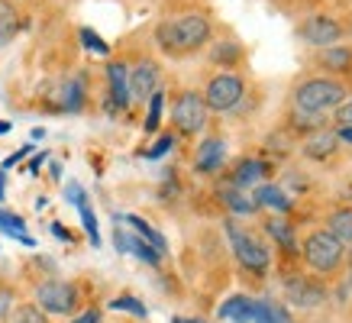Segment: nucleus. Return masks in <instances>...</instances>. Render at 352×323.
<instances>
[{
	"label": "nucleus",
	"mask_w": 352,
	"mask_h": 323,
	"mask_svg": "<svg viewBox=\"0 0 352 323\" xmlns=\"http://www.w3.org/2000/svg\"><path fill=\"white\" fill-rule=\"evenodd\" d=\"M155 39H159L162 49H171V52H191L197 45H204L210 39V23L201 13H188V16H178V20H165L155 30Z\"/></svg>",
	"instance_id": "f257e3e1"
},
{
	"label": "nucleus",
	"mask_w": 352,
	"mask_h": 323,
	"mask_svg": "<svg viewBox=\"0 0 352 323\" xmlns=\"http://www.w3.org/2000/svg\"><path fill=\"white\" fill-rule=\"evenodd\" d=\"M342 100H346V87L340 81H330V78H314L307 85H300L294 94L300 117H323L327 110L340 107Z\"/></svg>",
	"instance_id": "f03ea898"
},
{
	"label": "nucleus",
	"mask_w": 352,
	"mask_h": 323,
	"mask_svg": "<svg viewBox=\"0 0 352 323\" xmlns=\"http://www.w3.org/2000/svg\"><path fill=\"white\" fill-rule=\"evenodd\" d=\"M304 258H307V265L314 271H320V275H330V271L340 269L342 262V243L330 233H310L307 243H304Z\"/></svg>",
	"instance_id": "7ed1b4c3"
},
{
	"label": "nucleus",
	"mask_w": 352,
	"mask_h": 323,
	"mask_svg": "<svg viewBox=\"0 0 352 323\" xmlns=\"http://www.w3.org/2000/svg\"><path fill=\"white\" fill-rule=\"evenodd\" d=\"M226 236H230V246H233L236 258H239L249 271H265L268 269V249L262 246L256 236H249V233L239 230L236 223H226Z\"/></svg>",
	"instance_id": "20e7f679"
},
{
	"label": "nucleus",
	"mask_w": 352,
	"mask_h": 323,
	"mask_svg": "<svg viewBox=\"0 0 352 323\" xmlns=\"http://www.w3.org/2000/svg\"><path fill=\"white\" fill-rule=\"evenodd\" d=\"M171 120H175V126L182 129V133H201L204 123H207V104H204V97L194 94V91H184L175 100V107H171Z\"/></svg>",
	"instance_id": "39448f33"
},
{
	"label": "nucleus",
	"mask_w": 352,
	"mask_h": 323,
	"mask_svg": "<svg viewBox=\"0 0 352 323\" xmlns=\"http://www.w3.org/2000/svg\"><path fill=\"white\" fill-rule=\"evenodd\" d=\"M36 304L45 313H72L78 304V291L68 281H45L36 291Z\"/></svg>",
	"instance_id": "423d86ee"
},
{
	"label": "nucleus",
	"mask_w": 352,
	"mask_h": 323,
	"mask_svg": "<svg viewBox=\"0 0 352 323\" xmlns=\"http://www.w3.org/2000/svg\"><path fill=\"white\" fill-rule=\"evenodd\" d=\"M201 97H204V104H207V110H220V113L233 110L243 100V81L236 75H217Z\"/></svg>",
	"instance_id": "0eeeda50"
},
{
	"label": "nucleus",
	"mask_w": 352,
	"mask_h": 323,
	"mask_svg": "<svg viewBox=\"0 0 352 323\" xmlns=\"http://www.w3.org/2000/svg\"><path fill=\"white\" fill-rule=\"evenodd\" d=\"M159 91V65L155 62H139L129 68V100H146Z\"/></svg>",
	"instance_id": "6e6552de"
},
{
	"label": "nucleus",
	"mask_w": 352,
	"mask_h": 323,
	"mask_svg": "<svg viewBox=\"0 0 352 323\" xmlns=\"http://www.w3.org/2000/svg\"><path fill=\"white\" fill-rule=\"evenodd\" d=\"M107 81H110V100L104 107L113 110L129 107V68L123 62H110L107 65Z\"/></svg>",
	"instance_id": "1a4fd4ad"
},
{
	"label": "nucleus",
	"mask_w": 352,
	"mask_h": 323,
	"mask_svg": "<svg viewBox=\"0 0 352 323\" xmlns=\"http://www.w3.org/2000/svg\"><path fill=\"white\" fill-rule=\"evenodd\" d=\"M300 36L314 45H333L342 36V26L333 20V16H323L320 13V16H310V20L300 26Z\"/></svg>",
	"instance_id": "9d476101"
},
{
	"label": "nucleus",
	"mask_w": 352,
	"mask_h": 323,
	"mask_svg": "<svg viewBox=\"0 0 352 323\" xmlns=\"http://www.w3.org/2000/svg\"><path fill=\"white\" fill-rule=\"evenodd\" d=\"M113 243H117L120 252H133L136 258L149 262V265H159V262H162V256L149 246V243H142V239H139L136 233H126L123 226H117V230H113Z\"/></svg>",
	"instance_id": "9b49d317"
},
{
	"label": "nucleus",
	"mask_w": 352,
	"mask_h": 323,
	"mask_svg": "<svg viewBox=\"0 0 352 323\" xmlns=\"http://www.w3.org/2000/svg\"><path fill=\"white\" fill-rule=\"evenodd\" d=\"M223 155H226L223 140H204V146L197 149V159H194V168L197 172H217L223 165Z\"/></svg>",
	"instance_id": "f8f14e48"
},
{
	"label": "nucleus",
	"mask_w": 352,
	"mask_h": 323,
	"mask_svg": "<svg viewBox=\"0 0 352 323\" xmlns=\"http://www.w3.org/2000/svg\"><path fill=\"white\" fill-rule=\"evenodd\" d=\"M252 313H256V301H252V298H243V294L230 298V301L220 307V317H223V320H233V323H252Z\"/></svg>",
	"instance_id": "ddd939ff"
},
{
	"label": "nucleus",
	"mask_w": 352,
	"mask_h": 323,
	"mask_svg": "<svg viewBox=\"0 0 352 323\" xmlns=\"http://www.w3.org/2000/svg\"><path fill=\"white\" fill-rule=\"evenodd\" d=\"M220 197H223V204L233 210V214H256L258 204L252 201V194H245L243 188H236V184H226V188H220Z\"/></svg>",
	"instance_id": "4468645a"
},
{
	"label": "nucleus",
	"mask_w": 352,
	"mask_h": 323,
	"mask_svg": "<svg viewBox=\"0 0 352 323\" xmlns=\"http://www.w3.org/2000/svg\"><path fill=\"white\" fill-rule=\"evenodd\" d=\"M252 201H256L258 207H272V210H278V214H288L291 210V201L285 197L281 188H275V184H262V188H256Z\"/></svg>",
	"instance_id": "2eb2a0df"
},
{
	"label": "nucleus",
	"mask_w": 352,
	"mask_h": 323,
	"mask_svg": "<svg viewBox=\"0 0 352 323\" xmlns=\"http://www.w3.org/2000/svg\"><path fill=\"white\" fill-rule=\"evenodd\" d=\"M123 223H129V230H133V233H136L139 239H142V243H149L152 249H155V252H165V236H162V233H155V230H152L149 223H146V220H142V216H123Z\"/></svg>",
	"instance_id": "dca6fc26"
},
{
	"label": "nucleus",
	"mask_w": 352,
	"mask_h": 323,
	"mask_svg": "<svg viewBox=\"0 0 352 323\" xmlns=\"http://www.w3.org/2000/svg\"><path fill=\"white\" fill-rule=\"evenodd\" d=\"M288 298L291 301H298L300 307H317V304L323 301V288H317V285H307V281H291L288 285Z\"/></svg>",
	"instance_id": "f3484780"
},
{
	"label": "nucleus",
	"mask_w": 352,
	"mask_h": 323,
	"mask_svg": "<svg viewBox=\"0 0 352 323\" xmlns=\"http://www.w3.org/2000/svg\"><path fill=\"white\" fill-rule=\"evenodd\" d=\"M330 236H336L342 246H352V207H342L330 216Z\"/></svg>",
	"instance_id": "a211bd4d"
},
{
	"label": "nucleus",
	"mask_w": 352,
	"mask_h": 323,
	"mask_svg": "<svg viewBox=\"0 0 352 323\" xmlns=\"http://www.w3.org/2000/svg\"><path fill=\"white\" fill-rule=\"evenodd\" d=\"M262 175H265V165H262V162H256V159H245V162H239V165H236V175H233V184L236 188H249V184H256L258 178H262Z\"/></svg>",
	"instance_id": "6ab92c4d"
},
{
	"label": "nucleus",
	"mask_w": 352,
	"mask_h": 323,
	"mask_svg": "<svg viewBox=\"0 0 352 323\" xmlns=\"http://www.w3.org/2000/svg\"><path fill=\"white\" fill-rule=\"evenodd\" d=\"M16 30H20V16H16V10H13V3L0 0V49L16 36Z\"/></svg>",
	"instance_id": "aec40b11"
},
{
	"label": "nucleus",
	"mask_w": 352,
	"mask_h": 323,
	"mask_svg": "<svg viewBox=\"0 0 352 323\" xmlns=\"http://www.w3.org/2000/svg\"><path fill=\"white\" fill-rule=\"evenodd\" d=\"M252 323H294V320L288 317L285 307H278V304H272V301H256Z\"/></svg>",
	"instance_id": "412c9836"
},
{
	"label": "nucleus",
	"mask_w": 352,
	"mask_h": 323,
	"mask_svg": "<svg viewBox=\"0 0 352 323\" xmlns=\"http://www.w3.org/2000/svg\"><path fill=\"white\" fill-rule=\"evenodd\" d=\"M81 104H85V81H81V78L65 81V87H62V107L68 110V113H75V110H81Z\"/></svg>",
	"instance_id": "4be33fe9"
},
{
	"label": "nucleus",
	"mask_w": 352,
	"mask_h": 323,
	"mask_svg": "<svg viewBox=\"0 0 352 323\" xmlns=\"http://www.w3.org/2000/svg\"><path fill=\"white\" fill-rule=\"evenodd\" d=\"M333 149H336V136L333 133H320V136L304 142V152L310 159H327V155H333Z\"/></svg>",
	"instance_id": "5701e85b"
},
{
	"label": "nucleus",
	"mask_w": 352,
	"mask_h": 323,
	"mask_svg": "<svg viewBox=\"0 0 352 323\" xmlns=\"http://www.w3.org/2000/svg\"><path fill=\"white\" fill-rule=\"evenodd\" d=\"M268 233L275 236V243L285 249V252H291V256L298 252V239H294V230H291L288 223H281V220H272V223H268Z\"/></svg>",
	"instance_id": "b1692460"
},
{
	"label": "nucleus",
	"mask_w": 352,
	"mask_h": 323,
	"mask_svg": "<svg viewBox=\"0 0 352 323\" xmlns=\"http://www.w3.org/2000/svg\"><path fill=\"white\" fill-rule=\"evenodd\" d=\"M23 216H16V214H7V210H0V230H3V233H10L13 239H20L23 246H32V236H26V233H23Z\"/></svg>",
	"instance_id": "393cba45"
},
{
	"label": "nucleus",
	"mask_w": 352,
	"mask_h": 323,
	"mask_svg": "<svg viewBox=\"0 0 352 323\" xmlns=\"http://www.w3.org/2000/svg\"><path fill=\"white\" fill-rule=\"evenodd\" d=\"M352 62V52L346 45H330V49H323V65L333 68V71H342V68H349Z\"/></svg>",
	"instance_id": "a878e982"
},
{
	"label": "nucleus",
	"mask_w": 352,
	"mask_h": 323,
	"mask_svg": "<svg viewBox=\"0 0 352 323\" xmlns=\"http://www.w3.org/2000/svg\"><path fill=\"white\" fill-rule=\"evenodd\" d=\"M162 107H165V94H162V91H155V94L149 97V117H146V129H149V133H155V129H159Z\"/></svg>",
	"instance_id": "bb28decb"
},
{
	"label": "nucleus",
	"mask_w": 352,
	"mask_h": 323,
	"mask_svg": "<svg viewBox=\"0 0 352 323\" xmlns=\"http://www.w3.org/2000/svg\"><path fill=\"white\" fill-rule=\"evenodd\" d=\"M78 214H81V220H85V233L91 236V243H94V246H100V233H97V216H94V210L87 207V201H85V204H78Z\"/></svg>",
	"instance_id": "cd10ccee"
},
{
	"label": "nucleus",
	"mask_w": 352,
	"mask_h": 323,
	"mask_svg": "<svg viewBox=\"0 0 352 323\" xmlns=\"http://www.w3.org/2000/svg\"><path fill=\"white\" fill-rule=\"evenodd\" d=\"M113 311H126V313H136V317H146V304L136 301V298H113L110 301Z\"/></svg>",
	"instance_id": "c85d7f7f"
},
{
	"label": "nucleus",
	"mask_w": 352,
	"mask_h": 323,
	"mask_svg": "<svg viewBox=\"0 0 352 323\" xmlns=\"http://www.w3.org/2000/svg\"><path fill=\"white\" fill-rule=\"evenodd\" d=\"M81 43H85L87 49H91V52H97V55H107V52H110V45L104 43V39H100V36H97L94 30H87V26L81 30Z\"/></svg>",
	"instance_id": "c756f323"
},
{
	"label": "nucleus",
	"mask_w": 352,
	"mask_h": 323,
	"mask_svg": "<svg viewBox=\"0 0 352 323\" xmlns=\"http://www.w3.org/2000/svg\"><path fill=\"white\" fill-rule=\"evenodd\" d=\"M13 323H45V313L39 311V307H32V304H26V307H20V311H16Z\"/></svg>",
	"instance_id": "7c9ffc66"
},
{
	"label": "nucleus",
	"mask_w": 352,
	"mask_h": 323,
	"mask_svg": "<svg viewBox=\"0 0 352 323\" xmlns=\"http://www.w3.org/2000/svg\"><path fill=\"white\" fill-rule=\"evenodd\" d=\"M239 58V45L236 43H223L220 49H214V62H236Z\"/></svg>",
	"instance_id": "2f4dec72"
},
{
	"label": "nucleus",
	"mask_w": 352,
	"mask_h": 323,
	"mask_svg": "<svg viewBox=\"0 0 352 323\" xmlns=\"http://www.w3.org/2000/svg\"><path fill=\"white\" fill-rule=\"evenodd\" d=\"M171 146H175V136H159V142H155L152 149H146V159H162Z\"/></svg>",
	"instance_id": "473e14b6"
},
{
	"label": "nucleus",
	"mask_w": 352,
	"mask_h": 323,
	"mask_svg": "<svg viewBox=\"0 0 352 323\" xmlns=\"http://www.w3.org/2000/svg\"><path fill=\"white\" fill-rule=\"evenodd\" d=\"M336 123H342V126H352V97H346L340 107H336Z\"/></svg>",
	"instance_id": "72a5a7b5"
},
{
	"label": "nucleus",
	"mask_w": 352,
	"mask_h": 323,
	"mask_svg": "<svg viewBox=\"0 0 352 323\" xmlns=\"http://www.w3.org/2000/svg\"><path fill=\"white\" fill-rule=\"evenodd\" d=\"M65 197H68L75 207L85 204V191H81V184H68V188H65Z\"/></svg>",
	"instance_id": "f704fd0d"
},
{
	"label": "nucleus",
	"mask_w": 352,
	"mask_h": 323,
	"mask_svg": "<svg viewBox=\"0 0 352 323\" xmlns=\"http://www.w3.org/2000/svg\"><path fill=\"white\" fill-rule=\"evenodd\" d=\"M30 152H32V146H23V149H16V152L10 155V159L3 162V168H13V165H16V162H20L23 155H30Z\"/></svg>",
	"instance_id": "c9c22d12"
},
{
	"label": "nucleus",
	"mask_w": 352,
	"mask_h": 323,
	"mask_svg": "<svg viewBox=\"0 0 352 323\" xmlns=\"http://www.w3.org/2000/svg\"><path fill=\"white\" fill-rule=\"evenodd\" d=\"M72 323H100V311H87V313H81V317H75Z\"/></svg>",
	"instance_id": "e433bc0d"
},
{
	"label": "nucleus",
	"mask_w": 352,
	"mask_h": 323,
	"mask_svg": "<svg viewBox=\"0 0 352 323\" xmlns=\"http://www.w3.org/2000/svg\"><path fill=\"white\" fill-rule=\"evenodd\" d=\"M43 162H45V155H36V159H32L30 165H26V172H30V175H36V172H39V168H43Z\"/></svg>",
	"instance_id": "4c0bfd02"
},
{
	"label": "nucleus",
	"mask_w": 352,
	"mask_h": 323,
	"mask_svg": "<svg viewBox=\"0 0 352 323\" xmlns=\"http://www.w3.org/2000/svg\"><path fill=\"white\" fill-rule=\"evenodd\" d=\"M52 233H55V236H58V239H65V243L72 239V236H68V230H65L62 223H52Z\"/></svg>",
	"instance_id": "58836bf2"
},
{
	"label": "nucleus",
	"mask_w": 352,
	"mask_h": 323,
	"mask_svg": "<svg viewBox=\"0 0 352 323\" xmlns=\"http://www.w3.org/2000/svg\"><path fill=\"white\" fill-rule=\"evenodd\" d=\"M336 140H342V142H352V126H340V136Z\"/></svg>",
	"instance_id": "ea45409f"
},
{
	"label": "nucleus",
	"mask_w": 352,
	"mask_h": 323,
	"mask_svg": "<svg viewBox=\"0 0 352 323\" xmlns=\"http://www.w3.org/2000/svg\"><path fill=\"white\" fill-rule=\"evenodd\" d=\"M3 133H10V123H7V120H0V136H3Z\"/></svg>",
	"instance_id": "a19ab883"
},
{
	"label": "nucleus",
	"mask_w": 352,
	"mask_h": 323,
	"mask_svg": "<svg viewBox=\"0 0 352 323\" xmlns=\"http://www.w3.org/2000/svg\"><path fill=\"white\" fill-rule=\"evenodd\" d=\"M0 201H3V168H0Z\"/></svg>",
	"instance_id": "79ce46f5"
},
{
	"label": "nucleus",
	"mask_w": 352,
	"mask_h": 323,
	"mask_svg": "<svg viewBox=\"0 0 352 323\" xmlns=\"http://www.w3.org/2000/svg\"><path fill=\"white\" fill-rule=\"evenodd\" d=\"M175 323H201V320H184V317H175Z\"/></svg>",
	"instance_id": "37998d69"
},
{
	"label": "nucleus",
	"mask_w": 352,
	"mask_h": 323,
	"mask_svg": "<svg viewBox=\"0 0 352 323\" xmlns=\"http://www.w3.org/2000/svg\"><path fill=\"white\" fill-rule=\"evenodd\" d=\"M349 269H352V252H349Z\"/></svg>",
	"instance_id": "c03bdc74"
}]
</instances>
